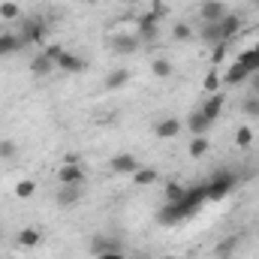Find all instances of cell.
<instances>
[{
	"instance_id": "obj_35",
	"label": "cell",
	"mask_w": 259,
	"mask_h": 259,
	"mask_svg": "<svg viewBox=\"0 0 259 259\" xmlns=\"http://www.w3.org/2000/svg\"><path fill=\"white\" fill-rule=\"evenodd\" d=\"M220 75L217 72H208V78H205V91H211V94H217V88H220Z\"/></svg>"
},
{
	"instance_id": "obj_36",
	"label": "cell",
	"mask_w": 259,
	"mask_h": 259,
	"mask_svg": "<svg viewBox=\"0 0 259 259\" xmlns=\"http://www.w3.org/2000/svg\"><path fill=\"white\" fill-rule=\"evenodd\" d=\"M46 55H49V58H52V61L58 64V58L64 55V49H61V46H49V49H46Z\"/></svg>"
},
{
	"instance_id": "obj_25",
	"label": "cell",
	"mask_w": 259,
	"mask_h": 259,
	"mask_svg": "<svg viewBox=\"0 0 259 259\" xmlns=\"http://www.w3.org/2000/svg\"><path fill=\"white\" fill-rule=\"evenodd\" d=\"M130 178H133V184H139V187H148V184H154L160 175H157V169H136Z\"/></svg>"
},
{
	"instance_id": "obj_31",
	"label": "cell",
	"mask_w": 259,
	"mask_h": 259,
	"mask_svg": "<svg viewBox=\"0 0 259 259\" xmlns=\"http://www.w3.org/2000/svg\"><path fill=\"white\" fill-rule=\"evenodd\" d=\"M250 142H253V130L250 127H238V133H235V145H238V148H247Z\"/></svg>"
},
{
	"instance_id": "obj_3",
	"label": "cell",
	"mask_w": 259,
	"mask_h": 259,
	"mask_svg": "<svg viewBox=\"0 0 259 259\" xmlns=\"http://www.w3.org/2000/svg\"><path fill=\"white\" fill-rule=\"evenodd\" d=\"M81 196H84V187L81 184H61V190L55 193V202L61 208H75L81 202Z\"/></svg>"
},
{
	"instance_id": "obj_7",
	"label": "cell",
	"mask_w": 259,
	"mask_h": 259,
	"mask_svg": "<svg viewBox=\"0 0 259 259\" xmlns=\"http://www.w3.org/2000/svg\"><path fill=\"white\" fill-rule=\"evenodd\" d=\"M199 15H202V21H205V24H214V21H223L226 6H223L220 0H205V3L199 6Z\"/></svg>"
},
{
	"instance_id": "obj_29",
	"label": "cell",
	"mask_w": 259,
	"mask_h": 259,
	"mask_svg": "<svg viewBox=\"0 0 259 259\" xmlns=\"http://www.w3.org/2000/svg\"><path fill=\"white\" fill-rule=\"evenodd\" d=\"M18 154V145L12 139H0V160H12Z\"/></svg>"
},
{
	"instance_id": "obj_27",
	"label": "cell",
	"mask_w": 259,
	"mask_h": 259,
	"mask_svg": "<svg viewBox=\"0 0 259 259\" xmlns=\"http://www.w3.org/2000/svg\"><path fill=\"white\" fill-rule=\"evenodd\" d=\"M33 193H36L33 178H24V181H18V184H15V196H18V199H30Z\"/></svg>"
},
{
	"instance_id": "obj_4",
	"label": "cell",
	"mask_w": 259,
	"mask_h": 259,
	"mask_svg": "<svg viewBox=\"0 0 259 259\" xmlns=\"http://www.w3.org/2000/svg\"><path fill=\"white\" fill-rule=\"evenodd\" d=\"M181 220H187V217H184V211L178 208V202H163V208L157 211V223H160V226H178Z\"/></svg>"
},
{
	"instance_id": "obj_41",
	"label": "cell",
	"mask_w": 259,
	"mask_h": 259,
	"mask_svg": "<svg viewBox=\"0 0 259 259\" xmlns=\"http://www.w3.org/2000/svg\"><path fill=\"white\" fill-rule=\"evenodd\" d=\"M166 259H178V256H166Z\"/></svg>"
},
{
	"instance_id": "obj_12",
	"label": "cell",
	"mask_w": 259,
	"mask_h": 259,
	"mask_svg": "<svg viewBox=\"0 0 259 259\" xmlns=\"http://www.w3.org/2000/svg\"><path fill=\"white\" fill-rule=\"evenodd\" d=\"M139 169V160L133 157V154H115L112 157V172H118V175H133Z\"/></svg>"
},
{
	"instance_id": "obj_23",
	"label": "cell",
	"mask_w": 259,
	"mask_h": 259,
	"mask_svg": "<svg viewBox=\"0 0 259 259\" xmlns=\"http://www.w3.org/2000/svg\"><path fill=\"white\" fill-rule=\"evenodd\" d=\"M238 27H241L238 15H229V12H226V15H223V21H220V33H223V39L229 42V39H232V36L238 33Z\"/></svg>"
},
{
	"instance_id": "obj_9",
	"label": "cell",
	"mask_w": 259,
	"mask_h": 259,
	"mask_svg": "<svg viewBox=\"0 0 259 259\" xmlns=\"http://www.w3.org/2000/svg\"><path fill=\"white\" fill-rule=\"evenodd\" d=\"M223 103H226V97H223L220 91H217V94H211V97L202 103V115H205V118L214 124V121L220 118V112H223Z\"/></svg>"
},
{
	"instance_id": "obj_26",
	"label": "cell",
	"mask_w": 259,
	"mask_h": 259,
	"mask_svg": "<svg viewBox=\"0 0 259 259\" xmlns=\"http://www.w3.org/2000/svg\"><path fill=\"white\" fill-rule=\"evenodd\" d=\"M151 72H154L157 78H169V75H172V64H169L166 58H154V61H151Z\"/></svg>"
},
{
	"instance_id": "obj_21",
	"label": "cell",
	"mask_w": 259,
	"mask_h": 259,
	"mask_svg": "<svg viewBox=\"0 0 259 259\" xmlns=\"http://www.w3.org/2000/svg\"><path fill=\"white\" fill-rule=\"evenodd\" d=\"M208 127H211V121H208V118L202 115V109H196L193 115L187 118V130H190L193 136H202V133H205Z\"/></svg>"
},
{
	"instance_id": "obj_8",
	"label": "cell",
	"mask_w": 259,
	"mask_h": 259,
	"mask_svg": "<svg viewBox=\"0 0 259 259\" xmlns=\"http://www.w3.org/2000/svg\"><path fill=\"white\" fill-rule=\"evenodd\" d=\"M157 30H160V27H157V12H145L142 21H139V33H136V36H139L142 42H151V39H157Z\"/></svg>"
},
{
	"instance_id": "obj_19",
	"label": "cell",
	"mask_w": 259,
	"mask_h": 259,
	"mask_svg": "<svg viewBox=\"0 0 259 259\" xmlns=\"http://www.w3.org/2000/svg\"><path fill=\"white\" fill-rule=\"evenodd\" d=\"M55 66H58V64H55V61H52V58L42 52V55H36V58L30 61V72H33V75H49Z\"/></svg>"
},
{
	"instance_id": "obj_18",
	"label": "cell",
	"mask_w": 259,
	"mask_h": 259,
	"mask_svg": "<svg viewBox=\"0 0 259 259\" xmlns=\"http://www.w3.org/2000/svg\"><path fill=\"white\" fill-rule=\"evenodd\" d=\"M24 42H21V36L18 33H0V58H6V55H12V52H18Z\"/></svg>"
},
{
	"instance_id": "obj_13",
	"label": "cell",
	"mask_w": 259,
	"mask_h": 259,
	"mask_svg": "<svg viewBox=\"0 0 259 259\" xmlns=\"http://www.w3.org/2000/svg\"><path fill=\"white\" fill-rule=\"evenodd\" d=\"M58 66H61L64 72H84V69H88L84 58H78V55H72V52H64V55L58 58Z\"/></svg>"
},
{
	"instance_id": "obj_10",
	"label": "cell",
	"mask_w": 259,
	"mask_h": 259,
	"mask_svg": "<svg viewBox=\"0 0 259 259\" xmlns=\"http://www.w3.org/2000/svg\"><path fill=\"white\" fill-rule=\"evenodd\" d=\"M58 181H61V184H81V181H84V169H81L78 163H64V166L58 169Z\"/></svg>"
},
{
	"instance_id": "obj_40",
	"label": "cell",
	"mask_w": 259,
	"mask_h": 259,
	"mask_svg": "<svg viewBox=\"0 0 259 259\" xmlns=\"http://www.w3.org/2000/svg\"><path fill=\"white\" fill-rule=\"evenodd\" d=\"M133 259H148V256H133Z\"/></svg>"
},
{
	"instance_id": "obj_42",
	"label": "cell",
	"mask_w": 259,
	"mask_h": 259,
	"mask_svg": "<svg viewBox=\"0 0 259 259\" xmlns=\"http://www.w3.org/2000/svg\"><path fill=\"white\" fill-rule=\"evenodd\" d=\"M250 3H259V0H250Z\"/></svg>"
},
{
	"instance_id": "obj_39",
	"label": "cell",
	"mask_w": 259,
	"mask_h": 259,
	"mask_svg": "<svg viewBox=\"0 0 259 259\" xmlns=\"http://www.w3.org/2000/svg\"><path fill=\"white\" fill-rule=\"evenodd\" d=\"M253 84H256V91H259V72H256V81H253Z\"/></svg>"
},
{
	"instance_id": "obj_15",
	"label": "cell",
	"mask_w": 259,
	"mask_h": 259,
	"mask_svg": "<svg viewBox=\"0 0 259 259\" xmlns=\"http://www.w3.org/2000/svg\"><path fill=\"white\" fill-rule=\"evenodd\" d=\"M238 64L247 66V72H250V75H256V72H259V46H253V49H244V52L238 55Z\"/></svg>"
},
{
	"instance_id": "obj_24",
	"label": "cell",
	"mask_w": 259,
	"mask_h": 259,
	"mask_svg": "<svg viewBox=\"0 0 259 259\" xmlns=\"http://www.w3.org/2000/svg\"><path fill=\"white\" fill-rule=\"evenodd\" d=\"M202 42H211V46L226 42V39H223V33H220V21H214V24H205V27H202Z\"/></svg>"
},
{
	"instance_id": "obj_30",
	"label": "cell",
	"mask_w": 259,
	"mask_h": 259,
	"mask_svg": "<svg viewBox=\"0 0 259 259\" xmlns=\"http://www.w3.org/2000/svg\"><path fill=\"white\" fill-rule=\"evenodd\" d=\"M205 151H208V139H205V136H193V142H190V157L199 160Z\"/></svg>"
},
{
	"instance_id": "obj_17",
	"label": "cell",
	"mask_w": 259,
	"mask_h": 259,
	"mask_svg": "<svg viewBox=\"0 0 259 259\" xmlns=\"http://www.w3.org/2000/svg\"><path fill=\"white\" fill-rule=\"evenodd\" d=\"M181 130H184V127H181V121H178V118H166V121H160V124L154 127V133H157L160 139H172V136H178Z\"/></svg>"
},
{
	"instance_id": "obj_14",
	"label": "cell",
	"mask_w": 259,
	"mask_h": 259,
	"mask_svg": "<svg viewBox=\"0 0 259 259\" xmlns=\"http://www.w3.org/2000/svg\"><path fill=\"white\" fill-rule=\"evenodd\" d=\"M39 241H42V232H39L36 226H24V229L18 232V244H21V247H27V250H33Z\"/></svg>"
},
{
	"instance_id": "obj_16",
	"label": "cell",
	"mask_w": 259,
	"mask_h": 259,
	"mask_svg": "<svg viewBox=\"0 0 259 259\" xmlns=\"http://www.w3.org/2000/svg\"><path fill=\"white\" fill-rule=\"evenodd\" d=\"M247 78H250L247 66H241L238 61H235V64H232L229 69H226V72H223V81H226V84H241V81H247Z\"/></svg>"
},
{
	"instance_id": "obj_5",
	"label": "cell",
	"mask_w": 259,
	"mask_h": 259,
	"mask_svg": "<svg viewBox=\"0 0 259 259\" xmlns=\"http://www.w3.org/2000/svg\"><path fill=\"white\" fill-rule=\"evenodd\" d=\"M112 250L124 253V241H121V238H112V235H97V238L91 241V253H94V256H100V253H112Z\"/></svg>"
},
{
	"instance_id": "obj_38",
	"label": "cell",
	"mask_w": 259,
	"mask_h": 259,
	"mask_svg": "<svg viewBox=\"0 0 259 259\" xmlns=\"http://www.w3.org/2000/svg\"><path fill=\"white\" fill-rule=\"evenodd\" d=\"M97 259H124V253H118V250H112V253H100Z\"/></svg>"
},
{
	"instance_id": "obj_20",
	"label": "cell",
	"mask_w": 259,
	"mask_h": 259,
	"mask_svg": "<svg viewBox=\"0 0 259 259\" xmlns=\"http://www.w3.org/2000/svg\"><path fill=\"white\" fill-rule=\"evenodd\" d=\"M235 247H238V238H235V235H229V238L217 241L214 256H217V259H232V256H235Z\"/></svg>"
},
{
	"instance_id": "obj_34",
	"label": "cell",
	"mask_w": 259,
	"mask_h": 259,
	"mask_svg": "<svg viewBox=\"0 0 259 259\" xmlns=\"http://www.w3.org/2000/svg\"><path fill=\"white\" fill-rule=\"evenodd\" d=\"M244 112H247L250 118H259V97H247V100H244Z\"/></svg>"
},
{
	"instance_id": "obj_2",
	"label": "cell",
	"mask_w": 259,
	"mask_h": 259,
	"mask_svg": "<svg viewBox=\"0 0 259 259\" xmlns=\"http://www.w3.org/2000/svg\"><path fill=\"white\" fill-rule=\"evenodd\" d=\"M205 202H208V187H205V184H199V187H190V190L184 193V199L178 202V208L184 211V217H193Z\"/></svg>"
},
{
	"instance_id": "obj_37",
	"label": "cell",
	"mask_w": 259,
	"mask_h": 259,
	"mask_svg": "<svg viewBox=\"0 0 259 259\" xmlns=\"http://www.w3.org/2000/svg\"><path fill=\"white\" fill-rule=\"evenodd\" d=\"M223 52H226V42H217V46H214V58H211V61H214V64H220V61H223Z\"/></svg>"
},
{
	"instance_id": "obj_6",
	"label": "cell",
	"mask_w": 259,
	"mask_h": 259,
	"mask_svg": "<svg viewBox=\"0 0 259 259\" xmlns=\"http://www.w3.org/2000/svg\"><path fill=\"white\" fill-rule=\"evenodd\" d=\"M42 39H46V24H42V18L24 21V27H21V42L27 46V42H42Z\"/></svg>"
},
{
	"instance_id": "obj_1",
	"label": "cell",
	"mask_w": 259,
	"mask_h": 259,
	"mask_svg": "<svg viewBox=\"0 0 259 259\" xmlns=\"http://www.w3.org/2000/svg\"><path fill=\"white\" fill-rule=\"evenodd\" d=\"M235 184H238V178H235V172H214L211 178H208V199H223V196H229L235 190Z\"/></svg>"
},
{
	"instance_id": "obj_33",
	"label": "cell",
	"mask_w": 259,
	"mask_h": 259,
	"mask_svg": "<svg viewBox=\"0 0 259 259\" xmlns=\"http://www.w3.org/2000/svg\"><path fill=\"white\" fill-rule=\"evenodd\" d=\"M172 36L181 39V42H187V39H193V30H190V24H175V33Z\"/></svg>"
},
{
	"instance_id": "obj_43",
	"label": "cell",
	"mask_w": 259,
	"mask_h": 259,
	"mask_svg": "<svg viewBox=\"0 0 259 259\" xmlns=\"http://www.w3.org/2000/svg\"><path fill=\"white\" fill-rule=\"evenodd\" d=\"M127 3H136V0H127Z\"/></svg>"
},
{
	"instance_id": "obj_11",
	"label": "cell",
	"mask_w": 259,
	"mask_h": 259,
	"mask_svg": "<svg viewBox=\"0 0 259 259\" xmlns=\"http://www.w3.org/2000/svg\"><path fill=\"white\" fill-rule=\"evenodd\" d=\"M139 36H133V33H115L112 36V49L118 52V55H130V52H136L139 49Z\"/></svg>"
},
{
	"instance_id": "obj_22",
	"label": "cell",
	"mask_w": 259,
	"mask_h": 259,
	"mask_svg": "<svg viewBox=\"0 0 259 259\" xmlns=\"http://www.w3.org/2000/svg\"><path fill=\"white\" fill-rule=\"evenodd\" d=\"M130 81V69H115V72H109V78H106V91H121L124 84Z\"/></svg>"
},
{
	"instance_id": "obj_32",
	"label": "cell",
	"mask_w": 259,
	"mask_h": 259,
	"mask_svg": "<svg viewBox=\"0 0 259 259\" xmlns=\"http://www.w3.org/2000/svg\"><path fill=\"white\" fill-rule=\"evenodd\" d=\"M0 18H18V3H12V0L0 3Z\"/></svg>"
},
{
	"instance_id": "obj_28",
	"label": "cell",
	"mask_w": 259,
	"mask_h": 259,
	"mask_svg": "<svg viewBox=\"0 0 259 259\" xmlns=\"http://www.w3.org/2000/svg\"><path fill=\"white\" fill-rule=\"evenodd\" d=\"M184 193H187V190H184L178 181H169V184H166V202H181Z\"/></svg>"
}]
</instances>
